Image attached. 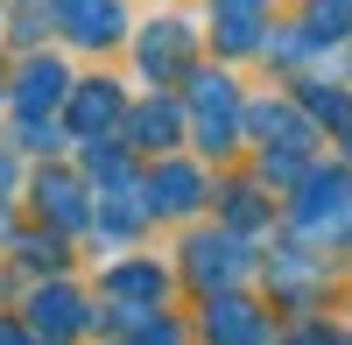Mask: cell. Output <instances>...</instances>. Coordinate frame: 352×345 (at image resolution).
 Returning a JSON list of instances; mask_svg holds the SVG:
<instances>
[{
	"mask_svg": "<svg viewBox=\"0 0 352 345\" xmlns=\"http://www.w3.org/2000/svg\"><path fill=\"white\" fill-rule=\"evenodd\" d=\"M184 127L197 134L204 155H232L247 134V99L226 71H190L184 78Z\"/></svg>",
	"mask_w": 352,
	"mask_h": 345,
	"instance_id": "cell-1",
	"label": "cell"
},
{
	"mask_svg": "<svg viewBox=\"0 0 352 345\" xmlns=\"http://www.w3.org/2000/svg\"><path fill=\"white\" fill-rule=\"evenodd\" d=\"M289 225L310 240L324 233H352V169L345 162H310L296 190H289Z\"/></svg>",
	"mask_w": 352,
	"mask_h": 345,
	"instance_id": "cell-2",
	"label": "cell"
},
{
	"mask_svg": "<svg viewBox=\"0 0 352 345\" xmlns=\"http://www.w3.org/2000/svg\"><path fill=\"white\" fill-rule=\"evenodd\" d=\"M184 275L197 282V289H212V296H232L240 282L254 275V247L240 240V233H190L184 240Z\"/></svg>",
	"mask_w": 352,
	"mask_h": 345,
	"instance_id": "cell-3",
	"label": "cell"
},
{
	"mask_svg": "<svg viewBox=\"0 0 352 345\" xmlns=\"http://www.w3.org/2000/svg\"><path fill=\"white\" fill-rule=\"evenodd\" d=\"M190 56H197V28L176 21V14L148 21V28H141V43H134V64H141V78H148V85H176Z\"/></svg>",
	"mask_w": 352,
	"mask_h": 345,
	"instance_id": "cell-4",
	"label": "cell"
},
{
	"mask_svg": "<svg viewBox=\"0 0 352 345\" xmlns=\"http://www.w3.org/2000/svg\"><path fill=\"white\" fill-rule=\"evenodd\" d=\"M247 134H254L268 155H310V148H317V127L296 113V99H254V106H247Z\"/></svg>",
	"mask_w": 352,
	"mask_h": 345,
	"instance_id": "cell-5",
	"label": "cell"
},
{
	"mask_svg": "<svg viewBox=\"0 0 352 345\" xmlns=\"http://www.w3.org/2000/svg\"><path fill=\"white\" fill-rule=\"evenodd\" d=\"M56 21H64V36H71V43L106 49V43H120L127 8H120V0H56Z\"/></svg>",
	"mask_w": 352,
	"mask_h": 345,
	"instance_id": "cell-6",
	"label": "cell"
},
{
	"mask_svg": "<svg viewBox=\"0 0 352 345\" xmlns=\"http://www.w3.org/2000/svg\"><path fill=\"white\" fill-rule=\"evenodd\" d=\"M204 338L212 345H268V318L247 296H212L204 303Z\"/></svg>",
	"mask_w": 352,
	"mask_h": 345,
	"instance_id": "cell-7",
	"label": "cell"
},
{
	"mask_svg": "<svg viewBox=\"0 0 352 345\" xmlns=\"http://www.w3.org/2000/svg\"><path fill=\"white\" fill-rule=\"evenodd\" d=\"M141 190H148V212H197L212 183H204V169H197V162H162Z\"/></svg>",
	"mask_w": 352,
	"mask_h": 345,
	"instance_id": "cell-8",
	"label": "cell"
},
{
	"mask_svg": "<svg viewBox=\"0 0 352 345\" xmlns=\"http://www.w3.org/2000/svg\"><path fill=\"white\" fill-rule=\"evenodd\" d=\"M296 113L310 127H331V134H352V92L345 85H331V78H296Z\"/></svg>",
	"mask_w": 352,
	"mask_h": 345,
	"instance_id": "cell-9",
	"label": "cell"
},
{
	"mask_svg": "<svg viewBox=\"0 0 352 345\" xmlns=\"http://www.w3.org/2000/svg\"><path fill=\"white\" fill-rule=\"evenodd\" d=\"M113 120H120V85H113V78H85L78 92H71V127L85 141H99Z\"/></svg>",
	"mask_w": 352,
	"mask_h": 345,
	"instance_id": "cell-10",
	"label": "cell"
},
{
	"mask_svg": "<svg viewBox=\"0 0 352 345\" xmlns=\"http://www.w3.org/2000/svg\"><path fill=\"white\" fill-rule=\"evenodd\" d=\"M106 282H113V296H127V310H141V318H155L162 296H169V268H155V261H120Z\"/></svg>",
	"mask_w": 352,
	"mask_h": 345,
	"instance_id": "cell-11",
	"label": "cell"
},
{
	"mask_svg": "<svg viewBox=\"0 0 352 345\" xmlns=\"http://www.w3.org/2000/svg\"><path fill=\"white\" fill-rule=\"evenodd\" d=\"M64 64H56V56H28L21 64V78H14V106H21V120L28 113H50L56 99H64Z\"/></svg>",
	"mask_w": 352,
	"mask_h": 345,
	"instance_id": "cell-12",
	"label": "cell"
},
{
	"mask_svg": "<svg viewBox=\"0 0 352 345\" xmlns=\"http://www.w3.org/2000/svg\"><path fill=\"white\" fill-rule=\"evenodd\" d=\"M127 134H134V148H176V141H184V106H176V99L134 106L127 113Z\"/></svg>",
	"mask_w": 352,
	"mask_h": 345,
	"instance_id": "cell-13",
	"label": "cell"
},
{
	"mask_svg": "<svg viewBox=\"0 0 352 345\" xmlns=\"http://www.w3.org/2000/svg\"><path fill=\"white\" fill-rule=\"evenodd\" d=\"M36 190H43V212H50L56 225H64V233H78V225L92 219V190H85L78 177H64V169H50V177H43Z\"/></svg>",
	"mask_w": 352,
	"mask_h": 345,
	"instance_id": "cell-14",
	"label": "cell"
},
{
	"mask_svg": "<svg viewBox=\"0 0 352 345\" xmlns=\"http://www.w3.org/2000/svg\"><path fill=\"white\" fill-rule=\"evenodd\" d=\"M28 310H36L28 324H36V331H50V338H71V331H85V296H78V289H43Z\"/></svg>",
	"mask_w": 352,
	"mask_h": 345,
	"instance_id": "cell-15",
	"label": "cell"
},
{
	"mask_svg": "<svg viewBox=\"0 0 352 345\" xmlns=\"http://www.w3.org/2000/svg\"><path fill=\"white\" fill-rule=\"evenodd\" d=\"M352 36V0H303V43L310 49H331Z\"/></svg>",
	"mask_w": 352,
	"mask_h": 345,
	"instance_id": "cell-16",
	"label": "cell"
},
{
	"mask_svg": "<svg viewBox=\"0 0 352 345\" xmlns=\"http://www.w3.org/2000/svg\"><path fill=\"white\" fill-rule=\"evenodd\" d=\"M232 197V205H226V233H261V225H268V190H261V183H232L226 190Z\"/></svg>",
	"mask_w": 352,
	"mask_h": 345,
	"instance_id": "cell-17",
	"label": "cell"
},
{
	"mask_svg": "<svg viewBox=\"0 0 352 345\" xmlns=\"http://www.w3.org/2000/svg\"><path fill=\"white\" fill-rule=\"evenodd\" d=\"M212 21H232V28H268V0H212Z\"/></svg>",
	"mask_w": 352,
	"mask_h": 345,
	"instance_id": "cell-18",
	"label": "cell"
},
{
	"mask_svg": "<svg viewBox=\"0 0 352 345\" xmlns=\"http://www.w3.org/2000/svg\"><path fill=\"white\" fill-rule=\"evenodd\" d=\"M134 345H176V324H162V318H155V324H141Z\"/></svg>",
	"mask_w": 352,
	"mask_h": 345,
	"instance_id": "cell-19",
	"label": "cell"
},
{
	"mask_svg": "<svg viewBox=\"0 0 352 345\" xmlns=\"http://www.w3.org/2000/svg\"><path fill=\"white\" fill-rule=\"evenodd\" d=\"M21 261H36V268H56V247H50V240H21Z\"/></svg>",
	"mask_w": 352,
	"mask_h": 345,
	"instance_id": "cell-20",
	"label": "cell"
},
{
	"mask_svg": "<svg viewBox=\"0 0 352 345\" xmlns=\"http://www.w3.org/2000/svg\"><path fill=\"white\" fill-rule=\"evenodd\" d=\"M289 345H338L324 324H303V331H289Z\"/></svg>",
	"mask_w": 352,
	"mask_h": 345,
	"instance_id": "cell-21",
	"label": "cell"
},
{
	"mask_svg": "<svg viewBox=\"0 0 352 345\" xmlns=\"http://www.w3.org/2000/svg\"><path fill=\"white\" fill-rule=\"evenodd\" d=\"M0 345H36V338H28V324H0Z\"/></svg>",
	"mask_w": 352,
	"mask_h": 345,
	"instance_id": "cell-22",
	"label": "cell"
},
{
	"mask_svg": "<svg viewBox=\"0 0 352 345\" xmlns=\"http://www.w3.org/2000/svg\"><path fill=\"white\" fill-rule=\"evenodd\" d=\"M8 190H14V155L0 148V197H8Z\"/></svg>",
	"mask_w": 352,
	"mask_h": 345,
	"instance_id": "cell-23",
	"label": "cell"
},
{
	"mask_svg": "<svg viewBox=\"0 0 352 345\" xmlns=\"http://www.w3.org/2000/svg\"><path fill=\"white\" fill-rule=\"evenodd\" d=\"M345 169H352V134H345Z\"/></svg>",
	"mask_w": 352,
	"mask_h": 345,
	"instance_id": "cell-24",
	"label": "cell"
}]
</instances>
